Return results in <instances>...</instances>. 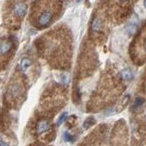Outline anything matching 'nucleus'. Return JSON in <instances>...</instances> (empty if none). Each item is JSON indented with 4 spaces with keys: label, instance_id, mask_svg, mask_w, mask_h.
<instances>
[{
    "label": "nucleus",
    "instance_id": "14",
    "mask_svg": "<svg viewBox=\"0 0 146 146\" xmlns=\"http://www.w3.org/2000/svg\"><path fill=\"white\" fill-rule=\"evenodd\" d=\"M143 5H144V7L146 8V0H144V2H143Z\"/></svg>",
    "mask_w": 146,
    "mask_h": 146
},
{
    "label": "nucleus",
    "instance_id": "5",
    "mask_svg": "<svg viewBox=\"0 0 146 146\" xmlns=\"http://www.w3.org/2000/svg\"><path fill=\"white\" fill-rule=\"evenodd\" d=\"M102 22L100 19L99 17L94 18V20L92 21V24H91V29L95 32H99L100 30H102Z\"/></svg>",
    "mask_w": 146,
    "mask_h": 146
},
{
    "label": "nucleus",
    "instance_id": "4",
    "mask_svg": "<svg viewBox=\"0 0 146 146\" xmlns=\"http://www.w3.org/2000/svg\"><path fill=\"white\" fill-rule=\"evenodd\" d=\"M11 48V44L7 40L3 39L0 40V56L6 55Z\"/></svg>",
    "mask_w": 146,
    "mask_h": 146
},
{
    "label": "nucleus",
    "instance_id": "1",
    "mask_svg": "<svg viewBox=\"0 0 146 146\" xmlns=\"http://www.w3.org/2000/svg\"><path fill=\"white\" fill-rule=\"evenodd\" d=\"M27 13V6L25 3L19 2L17 3L13 7V14L15 15L17 17L22 18L24 17Z\"/></svg>",
    "mask_w": 146,
    "mask_h": 146
},
{
    "label": "nucleus",
    "instance_id": "15",
    "mask_svg": "<svg viewBox=\"0 0 146 146\" xmlns=\"http://www.w3.org/2000/svg\"><path fill=\"white\" fill-rule=\"evenodd\" d=\"M121 2H126V1H128V0H120Z\"/></svg>",
    "mask_w": 146,
    "mask_h": 146
},
{
    "label": "nucleus",
    "instance_id": "6",
    "mask_svg": "<svg viewBox=\"0 0 146 146\" xmlns=\"http://www.w3.org/2000/svg\"><path fill=\"white\" fill-rule=\"evenodd\" d=\"M121 76L124 80H131L133 78V74H132L130 68H124V70H122L121 71Z\"/></svg>",
    "mask_w": 146,
    "mask_h": 146
},
{
    "label": "nucleus",
    "instance_id": "2",
    "mask_svg": "<svg viewBox=\"0 0 146 146\" xmlns=\"http://www.w3.org/2000/svg\"><path fill=\"white\" fill-rule=\"evenodd\" d=\"M52 18V13L50 11H44L41 13V15L38 17V25L41 27L47 26L48 23L51 21Z\"/></svg>",
    "mask_w": 146,
    "mask_h": 146
},
{
    "label": "nucleus",
    "instance_id": "11",
    "mask_svg": "<svg viewBox=\"0 0 146 146\" xmlns=\"http://www.w3.org/2000/svg\"><path fill=\"white\" fill-rule=\"evenodd\" d=\"M63 139L66 141H74V137H73L72 135H70L68 131H65L63 133Z\"/></svg>",
    "mask_w": 146,
    "mask_h": 146
},
{
    "label": "nucleus",
    "instance_id": "8",
    "mask_svg": "<svg viewBox=\"0 0 146 146\" xmlns=\"http://www.w3.org/2000/svg\"><path fill=\"white\" fill-rule=\"evenodd\" d=\"M95 122V120L92 118V117H90V118H88L87 120L84 121L83 123V128L84 129H88V128H90L91 125H93V123Z\"/></svg>",
    "mask_w": 146,
    "mask_h": 146
},
{
    "label": "nucleus",
    "instance_id": "10",
    "mask_svg": "<svg viewBox=\"0 0 146 146\" xmlns=\"http://www.w3.org/2000/svg\"><path fill=\"white\" fill-rule=\"evenodd\" d=\"M67 116H68V113L67 112H63L61 115H60V117L58 118V121H57V125H60V124H62V123L64 122V121L66 120L67 119Z\"/></svg>",
    "mask_w": 146,
    "mask_h": 146
},
{
    "label": "nucleus",
    "instance_id": "7",
    "mask_svg": "<svg viewBox=\"0 0 146 146\" xmlns=\"http://www.w3.org/2000/svg\"><path fill=\"white\" fill-rule=\"evenodd\" d=\"M31 66V60L29 58H23L20 62V68L22 71H26Z\"/></svg>",
    "mask_w": 146,
    "mask_h": 146
},
{
    "label": "nucleus",
    "instance_id": "13",
    "mask_svg": "<svg viewBox=\"0 0 146 146\" xmlns=\"http://www.w3.org/2000/svg\"><path fill=\"white\" fill-rule=\"evenodd\" d=\"M143 48H144V51L146 53V38H144V42H143Z\"/></svg>",
    "mask_w": 146,
    "mask_h": 146
},
{
    "label": "nucleus",
    "instance_id": "3",
    "mask_svg": "<svg viewBox=\"0 0 146 146\" xmlns=\"http://www.w3.org/2000/svg\"><path fill=\"white\" fill-rule=\"evenodd\" d=\"M49 122L46 120H40L38 122V125H36V131H38V134L44 133V132L48 131L49 130Z\"/></svg>",
    "mask_w": 146,
    "mask_h": 146
},
{
    "label": "nucleus",
    "instance_id": "12",
    "mask_svg": "<svg viewBox=\"0 0 146 146\" xmlns=\"http://www.w3.org/2000/svg\"><path fill=\"white\" fill-rule=\"evenodd\" d=\"M0 146H8V144L5 141H0Z\"/></svg>",
    "mask_w": 146,
    "mask_h": 146
},
{
    "label": "nucleus",
    "instance_id": "9",
    "mask_svg": "<svg viewBox=\"0 0 146 146\" xmlns=\"http://www.w3.org/2000/svg\"><path fill=\"white\" fill-rule=\"evenodd\" d=\"M143 102H144V100L143 99V98H137L136 100H135V102H134V104H133V108H139V107H141V105L143 104Z\"/></svg>",
    "mask_w": 146,
    "mask_h": 146
}]
</instances>
